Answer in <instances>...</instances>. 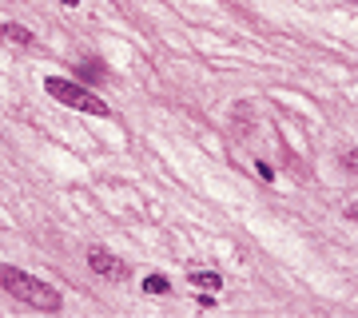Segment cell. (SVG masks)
Returning a JSON list of instances; mask_svg holds the SVG:
<instances>
[{"label":"cell","instance_id":"obj_1","mask_svg":"<svg viewBox=\"0 0 358 318\" xmlns=\"http://www.w3.org/2000/svg\"><path fill=\"white\" fill-rule=\"evenodd\" d=\"M0 287L13 298H20L24 306H36V310H60L64 306V298H60V291L52 282L36 279V275H28L20 267H0Z\"/></svg>","mask_w":358,"mask_h":318},{"label":"cell","instance_id":"obj_2","mask_svg":"<svg viewBox=\"0 0 358 318\" xmlns=\"http://www.w3.org/2000/svg\"><path fill=\"white\" fill-rule=\"evenodd\" d=\"M44 92H48L56 103L76 108V112H84V115H100V120H108V115H112V108H108V103H103L100 96L88 88V84H76V80L48 76V80H44Z\"/></svg>","mask_w":358,"mask_h":318},{"label":"cell","instance_id":"obj_3","mask_svg":"<svg viewBox=\"0 0 358 318\" xmlns=\"http://www.w3.org/2000/svg\"><path fill=\"white\" fill-rule=\"evenodd\" d=\"M88 267L96 270L100 279H124V275H128V267H124L112 251H103V247H92L88 251Z\"/></svg>","mask_w":358,"mask_h":318},{"label":"cell","instance_id":"obj_4","mask_svg":"<svg viewBox=\"0 0 358 318\" xmlns=\"http://www.w3.org/2000/svg\"><path fill=\"white\" fill-rule=\"evenodd\" d=\"M187 282H192L195 291H219V287H223V275H219V270H192Z\"/></svg>","mask_w":358,"mask_h":318},{"label":"cell","instance_id":"obj_5","mask_svg":"<svg viewBox=\"0 0 358 318\" xmlns=\"http://www.w3.org/2000/svg\"><path fill=\"white\" fill-rule=\"evenodd\" d=\"M0 36L8 40V44H20V48H28V44H32V32H28L24 24H16V20L0 24Z\"/></svg>","mask_w":358,"mask_h":318},{"label":"cell","instance_id":"obj_6","mask_svg":"<svg viewBox=\"0 0 358 318\" xmlns=\"http://www.w3.org/2000/svg\"><path fill=\"white\" fill-rule=\"evenodd\" d=\"M143 291L148 294H171V282H167V275H148V279H143Z\"/></svg>","mask_w":358,"mask_h":318},{"label":"cell","instance_id":"obj_7","mask_svg":"<svg viewBox=\"0 0 358 318\" xmlns=\"http://www.w3.org/2000/svg\"><path fill=\"white\" fill-rule=\"evenodd\" d=\"M195 303L203 306V310H211V306H215V291H199V298H195Z\"/></svg>","mask_w":358,"mask_h":318},{"label":"cell","instance_id":"obj_8","mask_svg":"<svg viewBox=\"0 0 358 318\" xmlns=\"http://www.w3.org/2000/svg\"><path fill=\"white\" fill-rule=\"evenodd\" d=\"M343 167H346V171H358V147L343 155Z\"/></svg>","mask_w":358,"mask_h":318},{"label":"cell","instance_id":"obj_9","mask_svg":"<svg viewBox=\"0 0 358 318\" xmlns=\"http://www.w3.org/2000/svg\"><path fill=\"white\" fill-rule=\"evenodd\" d=\"M346 219H350V223H358V199L350 207H346Z\"/></svg>","mask_w":358,"mask_h":318},{"label":"cell","instance_id":"obj_10","mask_svg":"<svg viewBox=\"0 0 358 318\" xmlns=\"http://www.w3.org/2000/svg\"><path fill=\"white\" fill-rule=\"evenodd\" d=\"M60 4H68V8H76V4H80V0H60Z\"/></svg>","mask_w":358,"mask_h":318}]
</instances>
